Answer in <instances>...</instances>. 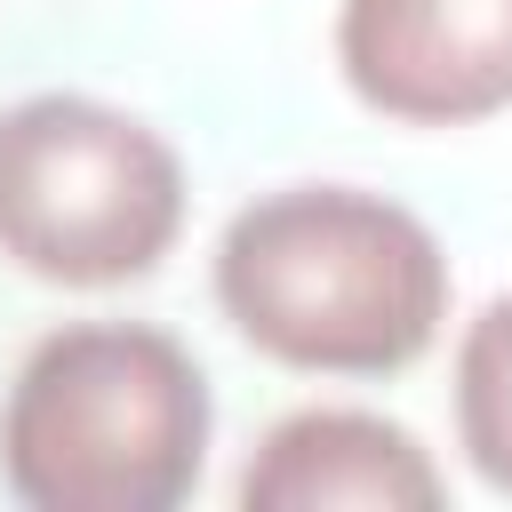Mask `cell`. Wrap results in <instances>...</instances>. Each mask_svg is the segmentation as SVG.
<instances>
[{
    "label": "cell",
    "mask_w": 512,
    "mask_h": 512,
    "mask_svg": "<svg viewBox=\"0 0 512 512\" xmlns=\"http://www.w3.org/2000/svg\"><path fill=\"white\" fill-rule=\"evenodd\" d=\"M216 312L296 376H400L448 320V256L384 192L288 184L224 224Z\"/></svg>",
    "instance_id": "obj_1"
},
{
    "label": "cell",
    "mask_w": 512,
    "mask_h": 512,
    "mask_svg": "<svg viewBox=\"0 0 512 512\" xmlns=\"http://www.w3.org/2000/svg\"><path fill=\"white\" fill-rule=\"evenodd\" d=\"M208 376L144 320L48 328L0 400V480L32 512H176L208 464Z\"/></svg>",
    "instance_id": "obj_2"
},
{
    "label": "cell",
    "mask_w": 512,
    "mask_h": 512,
    "mask_svg": "<svg viewBox=\"0 0 512 512\" xmlns=\"http://www.w3.org/2000/svg\"><path fill=\"white\" fill-rule=\"evenodd\" d=\"M184 232V160L104 96H24L0 112V256L48 288H128Z\"/></svg>",
    "instance_id": "obj_3"
},
{
    "label": "cell",
    "mask_w": 512,
    "mask_h": 512,
    "mask_svg": "<svg viewBox=\"0 0 512 512\" xmlns=\"http://www.w3.org/2000/svg\"><path fill=\"white\" fill-rule=\"evenodd\" d=\"M344 88L400 128H472L512 112V0H344Z\"/></svg>",
    "instance_id": "obj_4"
},
{
    "label": "cell",
    "mask_w": 512,
    "mask_h": 512,
    "mask_svg": "<svg viewBox=\"0 0 512 512\" xmlns=\"http://www.w3.org/2000/svg\"><path fill=\"white\" fill-rule=\"evenodd\" d=\"M248 512H440L448 480L424 440L376 408H296L240 464Z\"/></svg>",
    "instance_id": "obj_5"
},
{
    "label": "cell",
    "mask_w": 512,
    "mask_h": 512,
    "mask_svg": "<svg viewBox=\"0 0 512 512\" xmlns=\"http://www.w3.org/2000/svg\"><path fill=\"white\" fill-rule=\"evenodd\" d=\"M456 448L496 496H512V288L456 336Z\"/></svg>",
    "instance_id": "obj_6"
}]
</instances>
